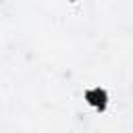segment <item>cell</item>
I'll return each instance as SVG.
<instances>
[{"mask_svg":"<svg viewBox=\"0 0 133 133\" xmlns=\"http://www.w3.org/2000/svg\"><path fill=\"white\" fill-rule=\"evenodd\" d=\"M85 100H87V104L89 106H94L96 110H106V106H108V91L104 89V87H91V89H87L85 91Z\"/></svg>","mask_w":133,"mask_h":133,"instance_id":"6da1fadb","label":"cell"}]
</instances>
